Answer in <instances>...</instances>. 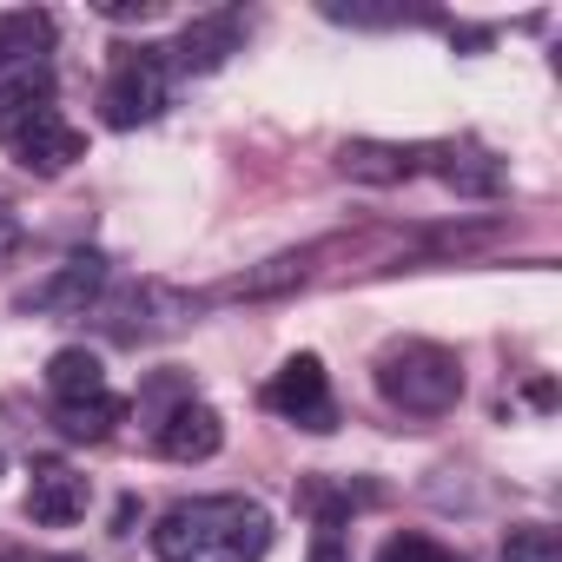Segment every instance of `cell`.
<instances>
[{
	"instance_id": "cell-7",
	"label": "cell",
	"mask_w": 562,
	"mask_h": 562,
	"mask_svg": "<svg viewBox=\"0 0 562 562\" xmlns=\"http://www.w3.org/2000/svg\"><path fill=\"white\" fill-rule=\"evenodd\" d=\"M225 450V424H218V411L212 404H172L166 411V424H159V457H172V463H205V457H218Z\"/></svg>"
},
{
	"instance_id": "cell-14",
	"label": "cell",
	"mask_w": 562,
	"mask_h": 562,
	"mask_svg": "<svg viewBox=\"0 0 562 562\" xmlns=\"http://www.w3.org/2000/svg\"><path fill=\"white\" fill-rule=\"evenodd\" d=\"M120 417H126V404H120L113 391H100V397H87V404H60V430H67V437H106Z\"/></svg>"
},
{
	"instance_id": "cell-11",
	"label": "cell",
	"mask_w": 562,
	"mask_h": 562,
	"mask_svg": "<svg viewBox=\"0 0 562 562\" xmlns=\"http://www.w3.org/2000/svg\"><path fill=\"white\" fill-rule=\"evenodd\" d=\"M417 159H424V153H411V146L351 139V146L338 153V172H345V179H358V186H404V179L417 172Z\"/></svg>"
},
{
	"instance_id": "cell-17",
	"label": "cell",
	"mask_w": 562,
	"mask_h": 562,
	"mask_svg": "<svg viewBox=\"0 0 562 562\" xmlns=\"http://www.w3.org/2000/svg\"><path fill=\"white\" fill-rule=\"evenodd\" d=\"M443 179H450L457 192H496V186H503V172H496V166H476V159H450Z\"/></svg>"
},
{
	"instance_id": "cell-16",
	"label": "cell",
	"mask_w": 562,
	"mask_h": 562,
	"mask_svg": "<svg viewBox=\"0 0 562 562\" xmlns=\"http://www.w3.org/2000/svg\"><path fill=\"white\" fill-rule=\"evenodd\" d=\"M378 562H457L437 536H424V529H404V536H391L384 549H378Z\"/></svg>"
},
{
	"instance_id": "cell-6",
	"label": "cell",
	"mask_w": 562,
	"mask_h": 562,
	"mask_svg": "<svg viewBox=\"0 0 562 562\" xmlns=\"http://www.w3.org/2000/svg\"><path fill=\"white\" fill-rule=\"evenodd\" d=\"M100 292H106V258L100 251H74L47 278H34V285L14 292V312H87Z\"/></svg>"
},
{
	"instance_id": "cell-13",
	"label": "cell",
	"mask_w": 562,
	"mask_h": 562,
	"mask_svg": "<svg viewBox=\"0 0 562 562\" xmlns=\"http://www.w3.org/2000/svg\"><path fill=\"white\" fill-rule=\"evenodd\" d=\"M312 258H318V251H278V258H265L258 271L232 278L225 299H271V292H292V285H305V278H312Z\"/></svg>"
},
{
	"instance_id": "cell-12",
	"label": "cell",
	"mask_w": 562,
	"mask_h": 562,
	"mask_svg": "<svg viewBox=\"0 0 562 562\" xmlns=\"http://www.w3.org/2000/svg\"><path fill=\"white\" fill-rule=\"evenodd\" d=\"M47 391H54L60 404H87V397H100V391H106V364H100V351H87V345L54 351V358H47Z\"/></svg>"
},
{
	"instance_id": "cell-4",
	"label": "cell",
	"mask_w": 562,
	"mask_h": 562,
	"mask_svg": "<svg viewBox=\"0 0 562 562\" xmlns=\"http://www.w3.org/2000/svg\"><path fill=\"white\" fill-rule=\"evenodd\" d=\"M166 113V60H159V47H139V54H126L113 74H106V87H100V120L113 126V133H133V126H146V120H159Z\"/></svg>"
},
{
	"instance_id": "cell-1",
	"label": "cell",
	"mask_w": 562,
	"mask_h": 562,
	"mask_svg": "<svg viewBox=\"0 0 562 562\" xmlns=\"http://www.w3.org/2000/svg\"><path fill=\"white\" fill-rule=\"evenodd\" d=\"M271 509L251 496H192L153 522L159 562H265L271 555Z\"/></svg>"
},
{
	"instance_id": "cell-18",
	"label": "cell",
	"mask_w": 562,
	"mask_h": 562,
	"mask_svg": "<svg viewBox=\"0 0 562 562\" xmlns=\"http://www.w3.org/2000/svg\"><path fill=\"white\" fill-rule=\"evenodd\" d=\"M14 238H21V218H14L8 205H0V258H8V251H14Z\"/></svg>"
},
{
	"instance_id": "cell-2",
	"label": "cell",
	"mask_w": 562,
	"mask_h": 562,
	"mask_svg": "<svg viewBox=\"0 0 562 562\" xmlns=\"http://www.w3.org/2000/svg\"><path fill=\"white\" fill-rule=\"evenodd\" d=\"M0 146H8L27 172L54 179L87 153V133L67 126V113L54 106V80L47 74H21L8 93H0Z\"/></svg>"
},
{
	"instance_id": "cell-19",
	"label": "cell",
	"mask_w": 562,
	"mask_h": 562,
	"mask_svg": "<svg viewBox=\"0 0 562 562\" xmlns=\"http://www.w3.org/2000/svg\"><path fill=\"white\" fill-rule=\"evenodd\" d=\"M312 562H345V555H338V536H331V529L318 536V549H312Z\"/></svg>"
},
{
	"instance_id": "cell-21",
	"label": "cell",
	"mask_w": 562,
	"mask_h": 562,
	"mask_svg": "<svg viewBox=\"0 0 562 562\" xmlns=\"http://www.w3.org/2000/svg\"><path fill=\"white\" fill-rule=\"evenodd\" d=\"M0 470H8V463H0Z\"/></svg>"
},
{
	"instance_id": "cell-5",
	"label": "cell",
	"mask_w": 562,
	"mask_h": 562,
	"mask_svg": "<svg viewBox=\"0 0 562 562\" xmlns=\"http://www.w3.org/2000/svg\"><path fill=\"white\" fill-rule=\"evenodd\" d=\"M265 404H271L278 417H292V424H305V430H338L331 378H325V364H318L312 351L285 358V371H278V378L265 384Z\"/></svg>"
},
{
	"instance_id": "cell-9",
	"label": "cell",
	"mask_w": 562,
	"mask_h": 562,
	"mask_svg": "<svg viewBox=\"0 0 562 562\" xmlns=\"http://www.w3.org/2000/svg\"><path fill=\"white\" fill-rule=\"evenodd\" d=\"M238 41H245L238 14H205V21H192L166 54H172L179 74H212V67H225V60L238 54Z\"/></svg>"
},
{
	"instance_id": "cell-20",
	"label": "cell",
	"mask_w": 562,
	"mask_h": 562,
	"mask_svg": "<svg viewBox=\"0 0 562 562\" xmlns=\"http://www.w3.org/2000/svg\"><path fill=\"white\" fill-rule=\"evenodd\" d=\"M47 562H80V555H47Z\"/></svg>"
},
{
	"instance_id": "cell-10",
	"label": "cell",
	"mask_w": 562,
	"mask_h": 562,
	"mask_svg": "<svg viewBox=\"0 0 562 562\" xmlns=\"http://www.w3.org/2000/svg\"><path fill=\"white\" fill-rule=\"evenodd\" d=\"M54 47V14L41 8H14V14H0V80L8 74H34Z\"/></svg>"
},
{
	"instance_id": "cell-3",
	"label": "cell",
	"mask_w": 562,
	"mask_h": 562,
	"mask_svg": "<svg viewBox=\"0 0 562 562\" xmlns=\"http://www.w3.org/2000/svg\"><path fill=\"white\" fill-rule=\"evenodd\" d=\"M378 391L404 417H443L463 397V364H457V351H443L430 338H404V345L378 351Z\"/></svg>"
},
{
	"instance_id": "cell-15",
	"label": "cell",
	"mask_w": 562,
	"mask_h": 562,
	"mask_svg": "<svg viewBox=\"0 0 562 562\" xmlns=\"http://www.w3.org/2000/svg\"><path fill=\"white\" fill-rule=\"evenodd\" d=\"M503 562H562V536H555V529H542V522H529V529H509V542H503Z\"/></svg>"
},
{
	"instance_id": "cell-8",
	"label": "cell",
	"mask_w": 562,
	"mask_h": 562,
	"mask_svg": "<svg viewBox=\"0 0 562 562\" xmlns=\"http://www.w3.org/2000/svg\"><path fill=\"white\" fill-rule=\"evenodd\" d=\"M87 503H93V490H87V476H80V470H67V463H41V470H34V483H27V516H34V522H47V529L80 522V516H87Z\"/></svg>"
}]
</instances>
